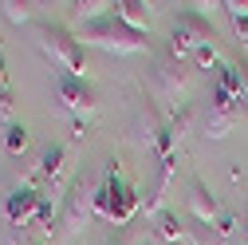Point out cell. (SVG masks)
I'll return each instance as SVG.
<instances>
[{"instance_id": "1", "label": "cell", "mask_w": 248, "mask_h": 245, "mask_svg": "<svg viewBox=\"0 0 248 245\" xmlns=\"http://www.w3.org/2000/svg\"><path fill=\"white\" fill-rule=\"evenodd\" d=\"M95 213L110 226H130V218L138 213V190L122 178V162L110 158L103 170V182L95 186Z\"/></svg>"}, {"instance_id": "2", "label": "cell", "mask_w": 248, "mask_h": 245, "mask_svg": "<svg viewBox=\"0 0 248 245\" xmlns=\"http://www.w3.org/2000/svg\"><path fill=\"white\" fill-rule=\"evenodd\" d=\"M36 44H40V52H44L63 75H79V79H83V71H87V68H83V44L67 32V28L40 24V28H36Z\"/></svg>"}, {"instance_id": "3", "label": "cell", "mask_w": 248, "mask_h": 245, "mask_svg": "<svg viewBox=\"0 0 248 245\" xmlns=\"http://www.w3.org/2000/svg\"><path fill=\"white\" fill-rule=\"evenodd\" d=\"M83 44L91 48H103V52H114V55H134V52H146V36L134 32V28H126L118 16H107L99 24H91L83 28Z\"/></svg>"}, {"instance_id": "4", "label": "cell", "mask_w": 248, "mask_h": 245, "mask_svg": "<svg viewBox=\"0 0 248 245\" xmlns=\"http://www.w3.org/2000/svg\"><path fill=\"white\" fill-rule=\"evenodd\" d=\"M205 44H213V32H209V24L197 16V12H181L177 16V24H173V40H170V55L181 59L185 55H197V48H205Z\"/></svg>"}, {"instance_id": "5", "label": "cell", "mask_w": 248, "mask_h": 245, "mask_svg": "<svg viewBox=\"0 0 248 245\" xmlns=\"http://www.w3.org/2000/svg\"><path fill=\"white\" fill-rule=\"evenodd\" d=\"M91 210H95V190H91L83 178H75L71 190H67V198H63V218H59L63 233H79L87 226V213Z\"/></svg>"}, {"instance_id": "6", "label": "cell", "mask_w": 248, "mask_h": 245, "mask_svg": "<svg viewBox=\"0 0 248 245\" xmlns=\"http://www.w3.org/2000/svg\"><path fill=\"white\" fill-rule=\"evenodd\" d=\"M59 103L75 115V122H87V115L95 111V91L79 75H59Z\"/></svg>"}, {"instance_id": "7", "label": "cell", "mask_w": 248, "mask_h": 245, "mask_svg": "<svg viewBox=\"0 0 248 245\" xmlns=\"http://www.w3.org/2000/svg\"><path fill=\"white\" fill-rule=\"evenodd\" d=\"M36 174H40V182L47 186V198H55L59 182H63V174H67V146L51 142V146L44 150V155H40V166H36Z\"/></svg>"}, {"instance_id": "8", "label": "cell", "mask_w": 248, "mask_h": 245, "mask_svg": "<svg viewBox=\"0 0 248 245\" xmlns=\"http://www.w3.org/2000/svg\"><path fill=\"white\" fill-rule=\"evenodd\" d=\"M40 198H44V194H40V190H32V186H20V190H12V194H8V202H4V218H8V226H12V229H16V226L24 229L28 222L36 218V206H40Z\"/></svg>"}, {"instance_id": "9", "label": "cell", "mask_w": 248, "mask_h": 245, "mask_svg": "<svg viewBox=\"0 0 248 245\" xmlns=\"http://www.w3.org/2000/svg\"><path fill=\"white\" fill-rule=\"evenodd\" d=\"M189 210H193V218H197L205 229L221 222V206H217V198L201 186V182H189Z\"/></svg>"}, {"instance_id": "10", "label": "cell", "mask_w": 248, "mask_h": 245, "mask_svg": "<svg viewBox=\"0 0 248 245\" xmlns=\"http://www.w3.org/2000/svg\"><path fill=\"white\" fill-rule=\"evenodd\" d=\"M114 16L126 24V28L142 32V36L154 28V8H150V4H142V0H118V4H114Z\"/></svg>"}, {"instance_id": "11", "label": "cell", "mask_w": 248, "mask_h": 245, "mask_svg": "<svg viewBox=\"0 0 248 245\" xmlns=\"http://www.w3.org/2000/svg\"><path fill=\"white\" fill-rule=\"evenodd\" d=\"M110 8H114V0H79V4H71V16H75L83 28H91V24L107 20Z\"/></svg>"}, {"instance_id": "12", "label": "cell", "mask_w": 248, "mask_h": 245, "mask_svg": "<svg viewBox=\"0 0 248 245\" xmlns=\"http://www.w3.org/2000/svg\"><path fill=\"white\" fill-rule=\"evenodd\" d=\"M158 245H177V241H185V226H181V218L173 210H166V213H158Z\"/></svg>"}, {"instance_id": "13", "label": "cell", "mask_w": 248, "mask_h": 245, "mask_svg": "<svg viewBox=\"0 0 248 245\" xmlns=\"http://www.w3.org/2000/svg\"><path fill=\"white\" fill-rule=\"evenodd\" d=\"M158 131H162V127L154 122V115H138V122H134V135H130V139H134L138 146L154 150V146H158Z\"/></svg>"}, {"instance_id": "14", "label": "cell", "mask_w": 248, "mask_h": 245, "mask_svg": "<svg viewBox=\"0 0 248 245\" xmlns=\"http://www.w3.org/2000/svg\"><path fill=\"white\" fill-rule=\"evenodd\" d=\"M232 119H236V115H221V111H209L205 135H209V139H225V135L232 131Z\"/></svg>"}, {"instance_id": "15", "label": "cell", "mask_w": 248, "mask_h": 245, "mask_svg": "<svg viewBox=\"0 0 248 245\" xmlns=\"http://www.w3.org/2000/svg\"><path fill=\"white\" fill-rule=\"evenodd\" d=\"M28 142H32V135H28V127H8V135H4V146H8V155H24L28 150Z\"/></svg>"}, {"instance_id": "16", "label": "cell", "mask_w": 248, "mask_h": 245, "mask_svg": "<svg viewBox=\"0 0 248 245\" xmlns=\"http://www.w3.org/2000/svg\"><path fill=\"white\" fill-rule=\"evenodd\" d=\"M4 8V20H12V24H28L32 20V4H16V0H8V4H0Z\"/></svg>"}, {"instance_id": "17", "label": "cell", "mask_w": 248, "mask_h": 245, "mask_svg": "<svg viewBox=\"0 0 248 245\" xmlns=\"http://www.w3.org/2000/svg\"><path fill=\"white\" fill-rule=\"evenodd\" d=\"M229 12H232V20H236V36L244 40V48H248V4H225Z\"/></svg>"}, {"instance_id": "18", "label": "cell", "mask_w": 248, "mask_h": 245, "mask_svg": "<svg viewBox=\"0 0 248 245\" xmlns=\"http://www.w3.org/2000/svg\"><path fill=\"white\" fill-rule=\"evenodd\" d=\"M36 222L51 233V222H55V202H51L47 194H44V198H40V206H36Z\"/></svg>"}, {"instance_id": "19", "label": "cell", "mask_w": 248, "mask_h": 245, "mask_svg": "<svg viewBox=\"0 0 248 245\" xmlns=\"http://www.w3.org/2000/svg\"><path fill=\"white\" fill-rule=\"evenodd\" d=\"M193 59H197L201 68H213V64H217V44H205V48H197V55H193Z\"/></svg>"}, {"instance_id": "20", "label": "cell", "mask_w": 248, "mask_h": 245, "mask_svg": "<svg viewBox=\"0 0 248 245\" xmlns=\"http://www.w3.org/2000/svg\"><path fill=\"white\" fill-rule=\"evenodd\" d=\"M0 119H4V122L12 119V91L8 87H0Z\"/></svg>"}, {"instance_id": "21", "label": "cell", "mask_w": 248, "mask_h": 245, "mask_svg": "<svg viewBox=\"0 0 248 245\" xmlns=\"http://www.w3.org/2000/svg\"><path fill=\"white\" fill-rule=\"evenodd\" d=\"M0 87H8V64H4V52H0Z\"/></svg>"}, {"instance_id": "22", "label": "cell", "mask_w": 248, "mask_h": 245, "mask_svg": "<svg viewBox=\"0 0 248 245\" xmlns=\"http://www.w3.org/2000/svg\"><path fill=\"white\" fill-rule=\"evenodd\" d=\"M138 245H158V237H150V241H138Z\"/></svg>"}, {"instance_id": "23", "label": "cell", "mask_w": 248, "mask_h": 245, "mask_svg": "<svg viewBox=\"0 0 248 245\" xmlns=\"http://www.w3.org/2000/svg\"><path fill=\"white\" fill-rule=\"evenodd\" d=\"M107 245H126V241H122V237H114V241H107Z\"/></svg>"}]
</instances>
